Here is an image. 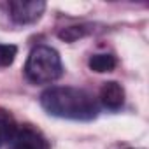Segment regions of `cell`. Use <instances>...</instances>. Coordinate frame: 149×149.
I'll list each match as a JSON object with an SVG mask.
<instances>
[{
  "label": "cell",
  "instance_id": "ba28073f",
  "mask_svg": "<svg viewBox=\"0 0 149 149\" xmlns=\"http://www.w3.org/2000/svg\"><path fill=\"white\" fill-rule=\"evenodd\" d=\"M93 28L91 25H76V26H67V28H61L58 32V37L65 42H76L83 37H86L88 33H91Z\"/></svg>",
  "mask_w": 149,
  "mask_h": 149
},
{
  "label": "cell",
  "instance_id": "5b68a950",
  "mask_svg": "<svg viewBox=\"0 0 149 149\" xmlns=\"http://www.w3.org/2000/svg\"><path fill=\"white\" fill-rule=\"evenodd\" d=\"M100 102L109 111H118L125 104V90L119 83L109 81L100 88Z\"/></svg>",
  "mask_w": 149,
  "mask_h": 149
},
{
  "label": "cell",
  "instance_id": "9c48e42d",
  "mask_svg": "<svg viewBox=\"0 0 149 149\" xmlns=\"http://www.w3.org/2000/svg\"><path fill=\"white\" fill-rule=\"evenodd\" d=\"M18 54V47L14 44H0V68L11 67Z\"/></svg>",
  "mask_w": 149,
  "mask_h": 149
},
{
  "label": "cell",
  "instance_id": "277c9868",
  "mask_svg": "<svg viewBox=\"0 0 149 149\" xmlns=\"http://www.w3.org/2000/svg\"><path fill=\"white\" fill-rule=\"evenodd\" d=\"M9 149H51V146L40 130L32 125H23L18 126L13 140L9 142Z\"/></svg>",
  "mask_w": 149,
  "mask_h": 149
},
{
  "label": "cell",
  "instance_id": "3957f363",
  "mask_svg": "<svg viewBox=\"0 0 149 149\" xmlns=\"http://www.w3.org/2000/svg\"><path fill=\"white\" fill-rule=\"evenodd\" d=\"M9 18L16 25H32L40 19V16L46 11V2L33 0V2H23V0H13L7 4Z\"/></svg>",
  "mask_w": 149,
  "mask_h": 149
},
{
  "label": "cell",
  "instance_id": "6da1fadb",
  "mask_svg": "<svg viewBox=\"0 0 149 149\" xmlns=\"http://www.w3.org/2000/svg\"><path fill=\"white\" fill-rule=\"evenodd\" d=\"M42 109L61 119L91 121L98 116V104L91 93L72 86H51L40 95Z\"/></svg>",
  "mask_w": 149,
  "mask_h": 149
},
{
  "label": "cell",
  "instance_id": "7a4b0ae2",
  "mask_svg": "<svg viewBox=\"0 0 149 149\" xmlns=\"http://www.w3.org/2000/svg\"><path fill=\"white\" fill-rule=\"evenodd\" d=\"M23 70L32 84H49L61 77L63 63L54 47L40 44L30 51Z\"/></svg>",
  "mask_w": 149,
  "mask_h": 149
},
{
  "label": "cell",
  "instance_id": "8992f818",
  "mask_svg": "<svg viewBox=\"0 0 149 149\" xmlns=\"http://www.w3.org/2000/svg\"><path fill=\"white\" fill-rule=\"evenodd\" d=\"M18 130V125L13 118V114L0 107V147L9 144Z\"/></svg>",
  "mask_w": 149,
  "mask_h": 149
},
{
  "label": "cell",
  "instance_id": "52a82bcc",
  "mask_svg": "<svg viewBox=\"0 0 149 149\" xmlns=\"http://www.w3.org/2000/svg\"><path fill=\"white\" fill-rule=\"evenodd\" d=\"M116 65H118L116 56L107 54V53H102V54H93V56L88 60V67H90L93 72H98V74L111 72V70H114V68H116Z\"/></svg>",
  "mask_w": 149,
  "mask_h": 149
}]
</instances>
